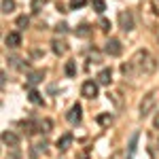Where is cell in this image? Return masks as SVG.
Listing matches in <instances>:
<instances>
[{"label":"cell","instance_id":"1","mask_svg":"<svg viewBox=\"0 0 159 159\" xmlns=\"http://www.w3.org/2000/svg\"><path fill=\"white\" fill-rule=\"evenodd\" d=\"M155 104H157V96H155V91L147 93V96L142 98V102H140V115H142V117L151 115L153 108H155Z\"/></svg>","mask_w":159,"mask_h":159},{"label":"cell","instance_id":"2","mask_svg":"<svg viewBox=\"0 0 159 159\" xmlns=\"http://www.w3.org/2000/svg\"><path fill=\"white\" fill-rule=\"evenodd\" d=\"M119 28L121 30H125V32H132L134 30V25H136V21H134V15H132V11H119Z\"/></svg>","mask_w":159,"mask_h":159},{"label":"cell","instance_id":"3","mask_svg":"<svg viewBox=\"0 0 159 159\" xmlns=\"http://www.w3.org/2000/svg\"><path fill=\"white\" fill-rule=\"evenodd\" d=\"M104 51L108 53L110 57H119V55L123 53L121 40H119V38H108V40H106V45H104Z\"/></svg>","mask_w":159,"mask_h":159},{"label":"cell","instance_id":"4","mask_svg":"<svg viewBox=\"0 0 159 159\" xmlns=\"http://www.w3.org/2000/svg\"><path fill=\"white\" fill-rule=\"evenodd\" d=\"M98 85H100L98 81H85L83 87H81V93L89 100H96L98 98Z\"/></svg>","mask_w":159,"mask_h":159},{"label":"cell","instance_id":"5","mask_svg":"<svg viewBox=\"0 0 159 159\" xmlns=\"http://www.w3.org/2000/svg\"><path fill=\"white\" fill-rule=\"evenodd\" d=\"M81 112H83V108H81V104H74L72 108L68 110V115H66V119H68V123H72V125H76V123H81Z\"/></svg>","mask_w":159,"mask_h":159},{"label":"cell","instance_id":"6","mask_svg":"<svg viewBox=\"0 0 159 159\" xmlns=\"http://www.w3.org/2000/svg\"><path fill=\"white\" fill-rule=\"evenodd\" d=\"M4 45L11 47V49H17V47L21 45V34H19V32H9V34L4 36Z\"/></svg>","mask_w":159,"mask_h":159},{"label":"cell","instance_id":"7","mask_svg":"<svg viewBox=\"0 0 159 159\" xmlns=\"http://www.w3.org/2000/svg\"><path fill=\"white\" fill-rule=\"evenodd\" d=\"M2 142H4V147H17L19 144V136L15 134V132H2Z\"/></svg>","mask_w":159,"mask_h":159},{"label":"cell","instance_id":"8","mask_svg":"<svg viewBox=\"0 0 159 159\" xmlns=\"http://www.w3.org/2000/svg\"><path fill=\"white\" fill-rule=\"evenodd\" d=\"M98 83L100 85H110V81H112V70L110 68H104V70H100L98 72Z\"/></svg>","mask_w":159,"mask_h":159},{"label":"cell","instance_id":"9","mask_svg":"<svg viewBox=\"0 0 159 159\" xmlns=\"http://www.w3.org/2000/svg\"><path fill=\"white\" fill-rule=\"evenodd\" d=\"M45 79V70H34V72H30V76H28V85H36V83H40Z\"/></svg>","mask_w":159,"mask_h":159},{"label":"cell","instance_id":"10","mask_svg":"<svg viewBox=\"0 0 159 159\" xmlns=\"http://www.w3.org/2000/svg\"><path fill=\"white\" fill-rule=\"evenodd\" d=\"M74 34H76L79 38H87L89 34H91V25H89V24H81V25H76V28H74Z\"/></svg>","mask_w":159,"mask_h":159},{"label":"cell","instance_id":"11","mask_svg":"<svg viewBox=\"0 0 159 159\" xmlns=\"http://www.w3.org/2000/svg\"><path fill=\"white\" fill-rule=\"evenodd\" d=\"M51 45H53V53H55V55H64V53L68 51V47H66V43H64V40H57V38H55Z\"/></svg>","mask_w":159,"mask_h":159},{"label":"cell","instance_id":"12","mask_svg":"<svg viewBox=\"0 0 159 159\" xmlns=\"http://www.w3.org/2000/svg\"><path fill=\"white\" fill-rule=\"evenodd\" d=\"M70 144H72V134H64L60 140H57V148H60V151H66Z\"/></svg>","mask_w":159,"mask_h":159},{"label":"cell","instance_id":"13","mask_svg":"<svg viewBox=\"0 0 159 159\" xmlns=\"http://www.w3.org/2000/svg\"><path fill=\"white\" fill-rule=\"evenodd\" d=\"M28 100H30L32 104H36V106H40V104H43V96L38 93L36 89H30V91H28Z\"/></svg>","mask_w":159,"mask_h":159},{"label":"cell","instance_id":"14","mask_svg":"<svg viewBox=\"0 0 159 159\" xmlns=\"http://www.w3.org/2000/svg\"><path fill=\"white\" fill-rule=\"evenodd\" d=\"M13 11H15V0H2V13L9 15Z\"/></svg>","mask_w":159,"mask_h":159},{"label":"cell","instance_id":"15","mask_svg":"<svg viewBox=\"0 0 159 159\" xmlns=\"http://www.w3.org/2000/svg\"><path fill=\"white\" fill-rule=\"evenodd\" d=\"M91 7H93L96 13H104L106 11V2H104V0H91Z\"/></svg>","mask_w":159,"mask_h":159},{"label":"cell","instance_id":"16","mask_svg":"<svg viewBox=\"0 0 159 159\" xmlns=\"http://www.w3.org/2000/svg\"><path fill=\"white\" fill-rule=\"evenodd\" d=\"M98 123H100V125H110V123H112V115H110V112L98 115Z\"/></svg>","mask_w":159,"mask_h":159},{"label":"cell","instance_id":"17","mask_svg":"<svg viewBox=\"0 0 159 159\" xmlns=\"http://www.w3.org/2000/svg\"><path fill=\"white\" fill-rule=\"evenodd\" d=\"M64 70H66L68 76H74V74H76V64H74V61H66V68H64Z\"/></svg>","mask_w":159,"mask_h":159},{"label":"cell","instance_id":"18","mask_svg":"<svg viewBox=\"0 0 159 159\" xmlns=\"http://www.w3.org/2000/svg\"><path fill=\"white\" fill-rule=\"evenodd\" d=\"M138 138H140V134L136 132V134L132 136V140H129V155H134V151H136V144H138Z\"/></svg>","mask_w":159,"mask_h":159},{"label":"cell","instance_id":"19","mask_svg":"<svg viewBox=\"0 0 159 159\" xmlns=\"http://www.w3.org/2000/svg\"><path fill=\"white\" fill-rule=\"evenodd\" d=\"M45 2H47V0H32V11L40 13V9L45 7Z\"/></svg>","mask_w":159,"mask_h":159},{"label":"cell","instance_id":"20","mask_svg":"<svg viewBox=\"0 0 159 159\" xmlns=\"http://www.w3.org/2000/svg\"><path fill=\"white\" fill-rule=\"evenodd\" d=\"M28 24H30V19H28L25 15H19V17H17V28L24 30V28H28Z\"/></svg>","mask_w":159,"mask_h":159},{"label":"cell","instance_id":"21","mask_svg":"<svg viewBox=\"0 0 159 159\" xmlns=\"http://www.w3.org/2000/svg\"><path fill=\"white\" fill-rule=\"evenodd\" d=\"M100 30H102V32H108L110 30V21L108 19H100Z\"/></svg>","mask_w":159,"mask_h":159},{"label":"cell","instance_id":"22","mask_svg":"<svg viewBox=\"0 0 159 159\" xmlns=\"http://www.w3.org/2000/svg\"><path fill=\"white\" fill-rule=\"evenodd\" d=\"M87 0H70V7L72 9H81V7H85Z\"/></svg>","mask_w":159,"mask_h":159},{"label":"cell","instance_id":"23","mask_svg":"<svg viewBox=\"0 0 159 159\" xmlns=\"http://www.w3.org/2000/svg\"><path fill=\"white\" fill-rule=\"evenodd\" d=\"M24 127L28 129V134H34V123H30V121H28V123H24Z\"/></svg>","mask_w":159,"mask_h":159},{"label":"cell","instance_id":"24","mask_svg":"<svg viewBox=\"0 0 159 159\" xmlns=\"http://www.w3.org/2000/svg\"><path fill=\"white\" fill-rule=\"evenodd\" d=\"M64 32H68V25H66V24H60V25H57V34H64Z\"/></svg>","mask_w":159,"mask_h":159},{"label":"cell","instance_id":"25","mask_svg":"<svg viewBox=\"0 0 159 159\" xmlns=\"http://www.w3.org/2000/svg\"><path fill=\"white\" fill-rule=\"evenodd\" d=\"M153 125H155V129H159V112H157V117L153 119Z\"/></svg>","mask_w":159,"mask_h":159}]
</instances>
